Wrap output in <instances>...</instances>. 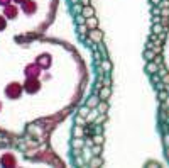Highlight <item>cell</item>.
<instances>
[{
  "label": "cell",
  "instance_id": "1",
  "mask_svg": "<svg viewBox=\"0 0 169 168\" xmlns=\"http://www.w3.org/2000/svg\"><path fill=\"white\" fill-rule=\"evenodd\" d=\"M20 85H17V83H12V87H9V89H7V93H9L10 97H17V95H19L20 93Z\"/></svg>",
  "mask_w": 169,
  "mask_h": 168
},
{
  "label": "cell",
  "instance_id": "2",
  "mask_svg": "<svg viewBox=\"0 0 169 168\" xmlns=\"http://www.w3.org/2000/svg\"><path fill=\"white\" fill-rule=\"evenodd\" d=\"M37 89H39V82H37V80H29V82L26 83V90H27V92H36Z\"/></svg>",
  "mask_w": 169,
  "mask_h": 168
},
{
  "label": "cell",
  "instance_id": "3",
  "mask_svg": "<svg viewBox=\"0 0 169 168\" xmlns=\"http://www.w3.org/2000/svg\"><path fill=\"white\" fill-rule=\"evenodd\" d=\"M93 15V9L88 7V5H85V9H83V17H91Z\"/></svg>",
  "mask_w": 169,
  "mask_h": 168
},
{
  "label": "cell",
  "instance_id": "4",
  "mask_svg": "<svg viewBox=\"0 0 169 168\" xmlns=\"http://www.w3.org/2000/svg\"><path fill=\"white\" fill-rule=\"evenodd\" d=\"M86 24H88V27H97L98 20H97L95 17H93V15H91V17H88V20H86Z\"/></svg>",
  "mask_w": 169,
  "mask_h": 168
},
{
  "label": "cell",
  "instance_id": "5",
  "mask_svg": "<svg viewBox=\"0 0 169 168\" xmlns=\"http://www.w3.org/2000/svg\"><path fill=\"white\" fill-rule=\"evenodd\" d=\"M162 31H164V27L161 26V22H156V26H154V32L159 34V32H162Z\"/></svg>",
  "mask_w": 169,
  "mask_h": 168
},
{
  "label": "cell",
  "instance_id": "6",
  "mask_svg": "<svg viewBox=\"0 0 169 168\" xmlns=\"http://www.w3.org/2000/svg\"><path fill=\"white\" fill-rule=\"evenodd\" d=\"M100 95H101V99H105V97H108V95H110V90H108V89L101 90V92H100Z\"/></svg>",
  "mask_w": 169,
  "mask_h": 168
},
{
  "label": "cell",
  "instance_id": "7",
  "mask_svg": "<svg viewBox=\"0 0 169 168\" xmlns=\"http://www.w3.org/2000/svg\"><path fill=\"white\" fill-rule=\"evenodd\" d=\"M147 70H149V73H154V71L157 70V66H156V65H149V66H147Z\"/></svg>",
  "mask_w": 169,
  "mask_h": 168
},
{
  "label": "cell",
  "instance_id": "8",
  "mask_svg": "<svg viewBox=\"0 0 169 168\" xmlns=\"http://www.w3.org/2000/svg\"><path fill=\"white\" fill-rule=\"evenodd\" d=\"M159 5L161 7H169V2L168 0H162V2H159Z\"/></svg>",
  "mask_w": 169,
  "mask_h": 168
},
{
  "label": "cell",
  "instance_id": "9",
  "mask_svg": "<svg viewBox=\"0 0 169 168\" xmlns=\"http://www.w3.org/2000/svg\"><path fill=\"white\" fill-rule=\"evenodd\" d=\"M152 14H154V15H159V14H161L159 7H157V9H152Z\"/></svg>",
  "mask_w": 169,
  "mask_h": 168
},
{
  "label": "cell",
  "instance_id": "10",
  "mask_svg": "<svg viewBox=\"0 0 169 168\" xmlns=\"http://www.w3.org/2000/svg\"><path fill=\"white\" fill-rule=\"evenodd\" d=\"M162 15H164V17H166V15H169V10H168V7H166V9L162 10Z\"/></svg>",
  "mask_w": 169,
  "mask_h": 168
},
{
  "label": "cell",
  "instance_id": "11",
  "mask_svg": "<svg viewBox=\"0 0 169 168\" xmlns=\"http://www.w3.org/2000/svg\"><path fill=\"white\" fill-rule=\"evenodd\" d=\"M146 54H147V58H152V56H154V53H152V51H147V53H146Z\"/></svg>",
  "mask_w": 169,
  "mask_h": 168
},
{
  "label": "cell",
  "instance_id": "12",
  "mask_svg": "<svg viewBox=\"0 0 169 168\" xmlns=\"http://www.w3.org/2000/svg\"><path fill=\"white\" fill-rule=\"evenodd\" d=\"M103 66H105V70H110V63H108V61H105V63H103Z\"/></svg>",
  "mask_w": 169,
  "mask_h": 168
},
{
  "label": "cell",
  "instance_id": "13",
  "mask_svg": "<svg viewBox=\"0 0 169 168\" xmlns=\"http://www.w3.org/2000/svg\"><path fill=\"white\" fill-rule=\"evenodd\" d=\"M78 22H80V24H83V22H85V19H83V15H80V17H78Z\"/></svg>",
  "mask_w": 169,
  "mask_h": 168
},
{
  "label": "cell",
  "instance_id": "14",
  "mask_svg": "<svg viewBox=\"0 0 169 168\" xmlns=\"http://www.w3.org/2000/svg\"><path fill=\"white\" fill-rule=\"evenodd\" d=\"M3 26H5V20H2V19H0V29H2Z\"/></svg>",
  "mask_w": 169,
  "mask_h": 168
},
{
  "label": "cell",
  "instance_id": "15",
  "mask_svg": "<svg viewBox=\"0 0 169 168\" xmlns=\"http://www.w3.org/2000/svg\"><path fill=\"white\" fill-rule=\"evenodd\" d=\"M159 2H161V0H152V3H154V5H159Z\"/></svg>",
  "mask_w": 169,
  "mask_h": 168
},
{
  "label": "cell",
  "instance_id": "16",
  "mask_svg": "<svg viewBox=\"0 0 169 168\" xmlns=\"http://www.w3.org/2000/svg\"><path fill=\"white\" fill-rule=\"evenodd\" d=\"M83 2V5H88V0H81Z\"/></svg>",
  "mask_w": 169,
  "mask_h": 168
}]
</instances>
